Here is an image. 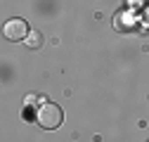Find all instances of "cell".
<instances>
[{
  "mask_svg": "<svg viewBox=\"0 0 149 142\" xmlns=\"http://www.w3.org/2000/svg\"><path fill=\"white\" fill-rule=\"evenodd\" d=\"M36 121H38V126L45 128V130H57L62 126V121H64V111L54 102H43L38 109H36Z\"/></svg>",
  "mask_w": 149,
  "mask_h": 142,
  "instance_id": "1",
  "label": "cell"
},
{
  "mask_svg": "<svg viewBox=\"0 0 149 142\" xmlns=\"http://www.w3.org/2000/svg\"><path fill=\"white\" fill-rule=\"evenodd\" d=\"M5 38L7 40H26V36L31 33V29H29V24L24 22V19H10L7 24H5Z\"/></svg>",
  "mask_w": 149,
  "mask_h": 142,
  "instance_id": "2",
  "label": "cell"
},
{
  "mask_svg": "<svg viewBox=\"0 0 149 142\" xmlns=\"http://www.w3.org/2000/svg\"><path fill=\"white\" fill-rule=\"evenodd\" d=\"M114 26H116V31L128 33V31H133V29L137 26V22H135V17L130 14V12H118L116 19H114Z\"/></svg>",
  "mask_w": 149,
  "mask_h": 142,
  "instance_id": "3",
  "label": "cell"
},
{
  "mask_svg": "<svg viewBox=\"0 0 149 142\" xmlns=\"http://www.w3.org/2000/svg\"><path fill=\"white\" fill-rule=\"evenodd\" d=\"M26 45L33 47V50H38V47L43 45V33H40V31H31V33L26 36Z\"/></svg>",
  "mask_w": 149,
  "mask_h": 142,
  "instance_id": "4",
  "label": "cell"
},
{
  "mask_svg": "<svg viewBox=\"0 0 149 142\" xmlns=\"http://www.w3.org/2000/svg\"><path fill=\"white\" fill-rule=\"evenodd\" d=\"M142 24H144V26L149 29V5L144 7V14H142Z\"/></svg>",
  "mask_w": 149,
  "mask_h": 142,
  "instance_id": "5",
  "label": "cell"
}]
</instances>
